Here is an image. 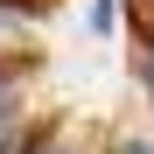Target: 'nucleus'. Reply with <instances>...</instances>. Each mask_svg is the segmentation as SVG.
Returning a JSON list of instances; mask_svg holds the SVG:
<instances>
[{
	"label": "nucleus",
	"instance_id": "f257e3e1",
	"mask_svg": "<svg viewBox=\"0 0 154 154\" xmlns=\"http://www.w3.org/2000/svg\"><path fill=\"white\" fill-rule=\"evenodd\" d=\"M119 154H154V147L147 140H119Z\"/></svg>",
	"mask_w": 154,
	"mask_h": 154
},
{
	"label": "nucleus",
	"instance_id": "f03ea898",
	"mask_svg": "<svg viewBox=\"0 0 154 154\" xmlns=\"http://www.w3.org/2000/svg\"><path fill=\"white\" fill-rule=\"evenodd\" d=\"M140 84H147V98H154V63H140Z\"/></svg>",
	"mask_w": 154,
	"mask_h": 154
}]
</instances>
